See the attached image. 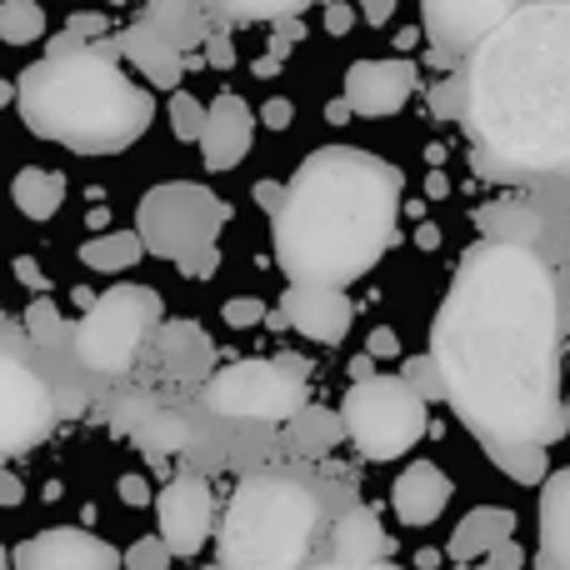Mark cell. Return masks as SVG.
I'll return each mask as SVG.
<instances>
[{
	"mask_svg": "<svg viewBox=\"0 0 570 570\" xmlns=\"http://www.w3.org/2000/svg\"><path fill=\"white\" fill-rule=\"evenodd\" d=\"M361 16H365V26H385L395 16V0H361Z\"/></svg>",
	"mask_w": 570,
	"mask_h": 570,
	"instance_id": "cell-44",
	"label": "cell"
},
{
	"mask_svg": "<svg viewBox=\"0 0 570 570\" xmlns=\"http://www.w3.org/2000/svg\"><path fill=\"white\" fill-rule=\"evenodd\" d=\"M291 441H295V451H305V455H331L335 445L345 441V421L321 411V405H305L291 421Z\"/></svg>",
	"mask_w": 570,
	"mask_h": 570,
	"instance_id": "cell-28",
	"label": "cell"
},
{
	"mask_svg": "<svg viewBox=\"0 0 570 570\" xmlns=\"http://www.w3.org/2000/svg\"><path fill=\"white\" fill-rule=\"evenodd\" d=\"M411 90H415V66L405 56H391V60H355L345 70L341 96L351 106V116L385 120L411 100Z\"/></svg>",
	"mask_w": 570,
	"mask_h": 570,
	"instance_id": "cell-14",
	"label": "cell"
},
{
	"mask_svg": "<svg viewBox=\"0 0 570 570\" xmlns=\"http://www.w3.org/2000/svg\"><path fill=\"white\" fill-rule=\"evenodd\" d=\"M16 100L30 136L56 140L80 156H110L136 146L156 120V96L116 56L80 40H56V50L20 76Z\"/></svg>",
	"mask_w": 570,
	"mask_h": 570,
	"instance_id": "cell-4",
	"label": "cell"
},
{
	"mask_svg": "<svg viewBox=\"0 0 570 570\" xmlns=\"http://www.w3.org/2000/svg\"><path fill=\"white\" fill-rule=\"evenodd\" d=\"M465 126L481 176L570 166V6L535 0L475 46Z\"/></svg>",
	"mask_w": 570,
	"mask_h": 570,
	"instance_id": "cell-2",
	"label": "cell"
},
{
	"mask_svg": "<svg viewBox=\"0 0 570 570\" xmlns=\"http://www.w3.org/2000/svg\"><path fill=\"white\" fill-rule=\"evenodd\" d=\"M371 355H381V361H395L401 355V341H395V331H371Z\"/></svg>",
	"mask_w": 570,
	"mask_h": 570,
	"instance_id": "cell-43",
	"label": "cell"
},
{
	"mask_svg": "<svg viewBox=\"0 0 570 570\" xmlns=\"http://www.w3.org/2000/svg\"><path fill=\"white\" fill-rule=\"evenodd\" d=\"M20 501H26V485L10 471H0V505H20Z\"/></svg>",
	"mask_w": 570,
	"mask_h": 570,
	"instance_id": "cell-45",
	"label": "cell"
},
{
	"mask_svg": "<svg viewBox=\"0 0 570 570\" xmlns=\"http://www.w3.org/2000/svg\"><path fill=\"white\" fill-rule=\"evenodd\" d=\"M206 60H210L216 70H230V66H236V50H230L226 36H210V40H206Z\"/></svg>",
	"mask_w": 570,
	"mask_h": 570,
	"instance_id": "cell-42",
	"label": "cell"
},
{
	"mask_svg": "<svg viewBox=\"0 0 570 570\" xmlns=\"http://www.w3.org/2000/svg\"><path fill=\"white\" fill-rule=\"evenodd\" d=\"M16 570H120V551L110 541L76 525H56V531H40L30 541H20L10 551Z\"/></svg>",
	"mask_w": 570,
	"mask_h": 570,
	"instance_id": "cell-13",
	"label": "cell"
},
{
	"mask_svg": "<svg viewBox=\"0 0 570 570\" xmlns=\"http://www.w3.org/2000/svg\"><path fill=\"white\" fill-rule=\"evenodd\" d=\"M325 116H331V120H335V126H345V120H351V106H345V96H341V100H335V106H331V110H325Z\"/></svg>",
	"mask_w": 570,
	"mask_h": 570,
	"instance_id": "cell-49",
	"label": "cell"
},
{
	"mask_svg": "<svg viewBox=\"0 0 570 570\" xmlns=\"http://www.w3.org/2000/svg\"><path fill=\"white\" fill-rule=\"evenodd\" d=\"M140 256H146V246H140L136 230H100V236H90L86 246H80L86 271H100V276H120V271H130Z\"/></svg>",
	"mask_w": 570,
	"mask_h": 570,
	"instance_id": "cell-25",
	"label": "cell"
},
{
	"mask_svg": "<svg viewBox=\"0 0 570 570\" xmlns=\"http://www.w3.org/2000/svg\"><path fill=\"white\" fill-rule=\"evenodd\" d=\"M256 120H266V126L271 130H291V120H295V106H291V100H266V106H261V116Z\"/></svg>",
	"mask_w": 570,
	"mask_h": 570,
	"instance_id": "cell-39",
	"label": "cell"
},
{
	"mask_svg": "<svg viewBox=\"0 0 570 570\" xmlns=\"http://www.w3.org/2000/svg\"><path fill=\"white\" fill-rule=\"evenodd\" d=\"M351 26H355V6H351V0H325V30H331V36H345Z\"/></svg>",
	"mask_w": 570,
	"mask_h": 570,
	"instance_id": "cell-38",
	"label": "cell"
},
{
	"mask_svg": "<svg viewBox=\"0 0 570 570\" xmlns=\"http://www.w3.org/2000/svg\"><path fill=\"white\" fill-rule=\"evenodd\" d=\"M170 130H176L180 140H200V130H206V106H200L190 90H170Z\"/></svg>",
	"mask_w": 570,
	"mask_h": 570,
	"instance_id": "cell-33",
	"label": "cell"
},
{
	"mask_svg": "<svg viewBox=\"0 0 570 570\" xmlns=\"http://www.w3.org/2000/svg\"><path fill=\"white\" fill-rule=\"evenodd\" d=\"M515 535V511L505 505H475L471 515H461V525L451 531V561H485L501 541Z\"/></svg>",
	"mask_w": 570,
	"mask_h": 570,
	"instance_id": "cell-21",
	"label": "cell"
},
{
	"mask_svg": "<svg viewBox=\"0 0 570 570\" xmlns=\"http://www.w3.org/2000/svg\"><path fill=\"white\" fill-rule=\"evenodd\" d=\"M405 381H411L415 395H425V401H441V395H445V375H441V365H435V355L405 361Z\"/></svg>",
	"mask_w": 570,
	"mask_h": 570,
	"instance_id": "cell-34",
	"label": "cell"
},
{
	"mask_svg": "<svg viewBox=\"0 0 570 570\" xmlns=\"http://www.w3.org/2000/svg\"><path fill=\"white\" fill-rule=\"evenodd\" d=\"M281 321L315 345H341L355 325V305L341 285H285Z\"/></svg>",
	"mask_w": 570,
	"mask_h": 570,
	"instance_id": "cell-15",
	"label": "cell"
},
{
	"mask_svg": "<svg viewBox=\"0 0 570 570\" xmlns=\"http://www.w3.org/2000/svg\"><path fill=\"white\" fill-rule=\"evenodd\" d=\"M120 56L130 60V66L146 76V86L156 90H180V80H186V60H180V46L170 36H160L156 26H130L126 36H120Z\"/></svg>",
	"mask_w": 570,
	"mask_h": 570,
	"instance_id": "cell-19",
	"label": "cell"
},
{
	"mask_svg": "<svg viewBox=\"0 0 570 570\" xmlns=\"http://www.w3.org/2000/svg\"><path fill=\"white\" fill-rule=\"evenodd\" d=\"M325 570H391V566H325Z\"/></svg>",
	"mask_w": 570,
	"mask_h": 570,
	"instance_id": "cell-50",
	"label": "cell"
},
{
	"mask_svg": "<svg viewBox=\"0 0 570 570\" xmlns=\"http://www.w3.org/2000/svg\"><path fill=\"white\" fill-rule=\"evenodd\" d=\"M10 96H16V86H6V80H0V106H6Z\"/></svg>",
	"mask_w": 570,
	"mask_h": 570,
	"instance_id": "cell-51",
	"label": "cell"
},
{
	"mask_svg": "<svg viewBox=\"0 0 570 570\" xmlns=\"http://www.w3.org/2000/svg\"><path fill=\"white\" fill-rule=\"evenodd\" d=\"M26 335L36 345H60L66 341V315L56 301H30L26 305Z\"/></svg>",
	"mask_w": 570,
	"mask_h": 570,
	"instance_id": "cell-31",
	"label": "cell"
},
{
	"mask_svg": "<svg viewBox=\"0 0 570 570\" xmlns=\"http://www.w3.org/2000/svg\"><path fill=\"white\" fill-rule=\"evenodd\" d=\"M16 276L26 281L30 291H46V276H40V266H36V261H30V256H20V261H16Z\"/></svg>",
	"mask_w": 570,
	"mask_h": 570,
	"instance_id": "cell-46",
	"label": "cell"
},
{
	"mask_svg": "<svg viewBox=\"0 0 570 570\" xmlns=\"http://www.w3.org/2000/svg\"><path fill=\"white\" fill-rule=\"evenodd\" d=\"M250 140H256V110L236 90H220L206 106V130H200L206 170H236L250 156Z\"/></svg>",
	"mask_w": 570,
	"mask_h": 570,
	"instance_id": "cell-16",
	"label": "cell"
},
{
	"mask_svg": "<svg viewBox=\"0 0 570 570\" xmlns=\"http://www.w3.org/2000/svg\"><path fill=\"white\" fill-rule=\"evenodd\" d=\"M150 325H160V301L146 285H116V291L96 295L86 321L76 325V351L90 371L120 375L136 365L140 345H146Z\"/></svg>",
	"mask_w": 570,
	"mask_h": 570,
	"instance_id": "cell-9",
	"label": "cell"
},
{
	"mask_svg": "<svg viewBox=\"0 0 570 570\" xmlns=\"http://www.w3.org/2000/svg\"><path fill=\"white\" fill-rule=\"evenodd\" d=\"M321 505L301 481L250 475L236 485L220 521V566L226 570H301L311 551Z\"/></svg>",
	"mask_w": 570,
	"mask_h": 570,
	"instance_id": "cell-5",
	"label": "cell"
},
{
	"mask_svg": "<svg viewBox=\"0 0 570 570\" xmlns=\"http://www.w3.org/2000/svg\"><path fill=\"white\" fill-rule=\"evenodd\" d=\"M431 106H435V116L465 120V76H461V80H445V86H435Z\"/></svg>",
	"mask_w": 570,
	"mask_h": 570,
	"instance_id": "cell-37",
	"label": "cell"
},
{
	"mask_svg": "<svg viewBox=\"0 0 570 570\" xmlns=\"http://www.w3.org/2000/svg\"><path fill=\"white\" fill-rule=\"evenodd\" d=\"M331 551H335V566H381L391 556V535L375 521V511H351L331 531Z\"/></svg>",
	"mask_w": 570,
	"mask_h": 570,
	"instance_id": "cell-23",
	"label": "cell"
},
{
	"mask_svg": "<svg viewBox=\"0 0 570 570\" xmlns=\"http://www.w3.org/2000/svg\"><path fill=\"white\" fill-rule=\"evenodd\" d=\"M120 501L140 505V501H146V481H140V475H126V481H120Z\"/></svg>",
	"mask_w": 570,
	"mask_h": 570,
	"instance_id": "cell-47",
	"label": "cell"
},
{
	"mask_svg": "<svg viewBox=\"0 0 570 570\" xmlns=\"http://www.w3.org/2000/svg\"><path fill=\"white\" fill-rule=\"evenodd\" d=\"M230 220V206L216 190L196 186V180H166L150 186L136 206V236L146 256L176 261L186 276H210L216 271V240L220 226Z\"/></svg>",
	"mask_w": 570,
	"mask_h": 570,
	"instance_id": "cell-6",
	"label": "cell"
},
{
	"mask_svg": "<svg viewBox=\"0 0 570 570\" xmlns=\"http://www.w3.org/2000/svg\"><path fill=\"white\" fill-rule=\"evenodd\" d=\"M561 305L556 281L531 246H475L461 261L431 325V355L445 375V401L485 445L561 441Z\"/></svg>",
	"mask_w": 570,
	"mask_h": 570,
	"instance_id": "cell-1",
	"label": "cell"
},
{
	"mask_svg": "<svg viewBox=\"0 0 570 570\" xmlns=\"http://www.w3.org/2000/svg\"><path fill=\"white\" fill-rule=\"evenodd\" d=\"M256 206L276 216V210L285 206V186H281V180H256Z\"/></svg>",
	"mask_w": 570,
	"mask_h": 570,
	"instance_id": "cell-41",
	"label": "cell"
},
{
	"mask_svg": "<svg viewBox=\"0 0 570 570\" xmlns=\"http://www.w3.org/2000/svg\"><path fill=\"white\" fill-rule=\"evenodd\" d=\"M485 561H491L495 570H521V566H525V551H521L515 541H501L491 556H485Z\"/></svg>",
	"mask_w": 570,
	"mask_h": 570,
	"instance_id": "cell-40",
	"label": "cell"
},
{
	"mask_svg": "<svg viewBox=\"0 0 570 570\" xmlns=\"http://www.w3.org/2000/svg\"><path fill=\"white\" fill-rule=\"evenodd\" d=\"M521 10V0H421V30L435 50H475L495 26Z\"/></svg>",
	"mask_w": 570,
	"mask_h": 570,
	"instance_id": "cell-12",
	"label": "cell"
},
{
	"mask_svg": "<svg viewBox=\"0 0 570 570\" xmlns=\"http://www.w3.org/2000/svg\"><path fill=\"white\" fill-rule=\"evenodd\" d=\"M56 421V395L36 371L0 355V455H20L46 441Z\"/></svg>",
	"mask_w": 570,
	"mask_h": 570,
	"instance_id": "cell-10",
	"label": "cell"
},
{
	"mask_svg": "<svg viewBox=\"0 0 570 570\" xmlns=\"http://www.w3.org/2000/svg\"><path fill=\"white\" fill-rule=\"evenodd\" d=\"M451 475L441 471L435 461H411L391 485V511L401 515V525L421 531V525H435L451 505Z\"/></svg>",
	"mask_w": 570,
	"mask_h": 570,
	"instance_id": "cell-17",
	"label": "cell"
},
{
	"mask_svg": "<svg viewBox=\"0 0 570 570\" xmlns=\"http://www.w3.org/2000/svg\"><path fill=\"white\" fill-rule=\"evenodd\" d=\"M220 321H226L230 331H256L261 321H271V311L261 301H226L220 305Z\"/></svg>",
	"mask_w": 570,
	"mask_h": 570,
	"instance_id": "cell-36",
	"label": "cell"
},
{
	"mask_svg": "<svg viewBox=\"0 0 570 570\" xmlns=\"http://www.w3.org/2000/svg\"><path fill=\"white\" fill-rule=\"evenodd\" d=\"M66 176L60 170H46V166H26L16 180H10V200H16L20 216L30 220H50L60 206H66Z\"/></svg>",
	"mask_w": 570,
	"mask_h": 570,
	"instance_id": "cell-24",
	"label": "cell"
},
{
	"mask_svg": "<svg viewBox=\"0 0 570 570\" xmlns=\"http://www.w3.org/2000/svg\"><path fill=\"white\" fill-rule=\"evenodd\" d=\"M566 415H570V405H566Z\"/></svg>",
	"mask_w": 570,
	"mask_h": 570,
	"instance_id": "cell-55",
	"label": "cell"
},
{
	"mask_svg": "<svg viewBox=\"0 0 570 570\" xmlns=\"http://www.w3.org/2000/svg\"><path fill=\"white\" fill-rule=\"evenodd\" d=\"M150 26L176 46H186L196 36V0H150Z\"/></svg>",
	"mask_w": 570,
	"mask_h": 570,
	"instance_id": "cell-30",
	"label": "cell"
},
{
	"mask_svg": "<svg viewBox=\"0 0 570 570\" xmlns=\"http://www.w3.org/2000/svg\"><path fill=\"white\" fill-rule=\"evenodd\" d=\"M535 570H570V465L541 481V556Z\"/></svg>",
	"mask_w": 570,
	"mask_h": 570,
	"instance_id": "cell-20",
	"label": "cell"
},
{
	"mask_svg": "<svg viewBox=\"0 0 570 570\" xmlns=\"http://www.w3.org/2000/svg\"><path fill=\"white\" fill-rule=\"evenodd\" d=\"M401 170L355 146L311 150L276 210V266L291 285H351L391 250Z\"/></svg>",
	"mask_w": 570,
	"mask_h": 570,
	"instance_id": "cell-3",
	"label": "cell"
},
{
	"mask_svg": "<svg viewBox=\"0 0 570 570\" xmlns=\"http://www.w3.org/2000/svg\"><path fill=\"white\" fill-rule=\"evenodd\" d=\"M481 230H485V240H495V246H531V240L541 236V216H535L531 206L501 200V206H491L481 216Z\"/></svg>",
	"mask_w": 570,
	"mask_h": 570,
	"instance_id": "cell-27",
	"label": "cell"
},
{
	"mask_svg": "<svg viewBox=\"0 0 570 570\" xmlns=\"http://www.w3.org/2000/svg\"><path fill=\"white\" fill-rule=\"evenodd\" d=\"M106 6H126V0H106Z\"/></svg>",
	"mask_w": 570,
	"mask_h": 570,
	"instance_id": "cell-54",
	"label": "cell"
},
{
	"mask_svg": "<svg viewBox=\"0 0 570 570\" xmlns=\"http://www.w3.org/2000/svg\"><path fill=\"white\" fill-rule=\"evenodd\" d=\"M415 246H421V250H435V246H441V230H435L431 220H421V230H415Z\"/></svg>",
	"mask_w": 570,
	"mask_h": 570,
	"instance_id": "cell-48",
	"label": "cell"
},
{
	"mask_svg": "<svg viewBox=\"0 0 570 570\" xmlns=\"http://www.w3.org/2000/svg\"><path fill=\"white\" fill-rule=\"evenodd\" d=\"M341 421H345V441L375 465L401 461L431 431L425 395H415V385L405 375H361L341 401Z\"/></svg>",
	"mask_w": 570,
	"mask_h": 570,
	"instance_id": "cell-7",
	"label": "cell"
},
{
	"mask_svg": "<svg viewBox=\"0 0 570 570\" xmlns=\"http://www.w3.org/2000/svg\"><path fill=\"white\" fill-rule=\"evenodd\" d=\"M160 371L176 375V381H200L210 371V341L196 321H166L160 325Z\"/></svg>",
	"mask_w": 570,
	"mask_h": 570,
	"instance_id": "cell-22",
	"label": "cell"
},
{
	"mask_svg": "<svg viewBox=\"0 0 570 570\" xmlns=\"http://www.w3.org/2000/svg\"><path fill=\"white\" fill-rule=\"evenodd\" d=\"M220 10H230L236 20H285V16H301L311 0H216Z\"/></svg>",
	"mask_w": 570,
	"mask_h": 570,
	"instance_id": "cell-32",
	"label": "cell"
},
{
	"mask_svg": "<svg viewBox=\"0 0 570 570\" xmlns=\"http://www.w3.org/2000/svg\"><path fill=\"white\" fill-rule=\"evenodd\" d=\"M156 521L170 556H196L210 541V531H216V495H210L206 475L166 481V491L156 495Z\"/></svg>",
	"mask_w": 570,
	"mask_h": 570,
	"instance_id": "cell-11",
	"label": "cell"
},
{
	"mask_svg": "<svg viewBox=\"0 0 570 570\" xmlns=\"http://www.w3.org/2000/svg\"><path fill=\"white\" fill-rule=\"evenodd\" d=\"M485 455H491V461L501 465V471L511 475L515 485H541L546 475H551V445H541V441H511V445H485Z\"/></svg>",
	"mask_w": 570,
	"mask_h": 570,
	"instance_id": "cell-26",
	"label": "cell"
},
{
	"mask_svg": "<svg viewBox=\"0 0 570 570\" xmlns=\"http://www.w3.org/2000/svg\"><path fill=\"white\" fill-rule=\"evenodd\" d=\"M46 36V6L40 0H0V40L6 46H36Z\"/></svg>",
	"mask_w": 570,
	"mask_h": 570,
	"instance_id": "cell-29",
	"label": "cell"
},
{
	"mask_svg": "<svg viewBox=\"0 0 570 570\" xmlns=\"http://www.w3.org/2000/svg\"><path fill=\"white\" fill-rule=\"evenodd\" d=\"M0 570H10V556H6V546H0Z\"/></svg>",
	"mask_w": 570,
	"mask_h": 570,
	"instance_id": "cell-52",
	"label": "cell"
},
{
	"mask_svg": "<svg viewBox=\"0 0 570 570\" xmlns=\"http://www.w3.org/2000/svg\"><path fill=\"white\" fill-rule=\"evenodd\" d=\"M465 570H495V566H491V561H485V566H465Z\"/></svg>",
	"mask_w": 570,
	"mask_h": 570,
	"instance_id": "cell-53",
	"label": "cell"
},
{
	"mask_svg": "<svg viewBox=\"0 0 570 570\" xmlns=\"http://www.w3.org/2000/svg\"><path fill=\"white\" fill-rule=\"evenodd\" d=\"M120 566L126 570H166L170 566V546L160 541V535H146V541H136L126 556H120Z\"/></svg>",
	"mask_w": 570,
	"mask_h": 570,
	"instance_id": "cell-35",
	"label": "cell"
},
{
	"mask_svg": "<svg viewBox=\"0 0 570 570\" xmlns=\"http://www.w3.org/2000/svg\"><path fill=\"white\" fill-rule=\"evenodd\" d=\"M116 431L126 441H136L140 451H186V441H190L186 421L176 411H166V405H156L150 395L116 401Z\"/></svg>",
	"mask_w": 570,
	"mask_h": 570,
	"instance_id": "cell-18",
	"label": "cell"
},
{
	"mask_svg": "<svg viewBox=\"0 0 570 570\" xmlns=\"http://www.w3.org/2000/svg\"><path fill=\"white\" fill-rule=\"evenodd\" d=\"M311 401V365L301 355H256L210 375L206 405L230 421H295Z\"/></svg>",
	"mask_w": 570,
	"mask_h": 570,
	"instance_id": "cell-8",
	"label": "cell"
}]
</instances>
